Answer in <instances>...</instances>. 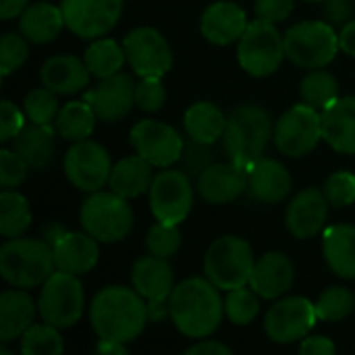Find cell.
Returning a JSON list of instances; mask_svg holds the SVG:
<instances>
[{"mask_svg":"<svg viewBox=\"0 0 355 355\" xmlns=\"http://www.w3.org/2000/svg\"><path fill=\"white\" fill-rule=\"evenodd\" d=\"M37 304L21 287L0 293V343L17 341L33 324Z\"/></svg>","mask_w":355,"mask_h":355,"instance_id":"4316f807","label":"cell"},{"mask_svg":"<svg viewBox=\"0 0 355 355\" xmlns=\"http://www.w3.org/2000/svg\"><path fill=\"white\" fill-rule=\"evenodd\" d=\"M293 279L295 268L291 260L281 252H268L254 264L250 287L262 300H279L283 297V293L291 289Z\"/></svg>","mask_w":355,"mask_h":355,"instance_id":"603a6c76","label":"cell"},{"mask_svg":"<svg viewBox=\"0 0 355 355\" xmlns=\"http://www.w3.org/2000/svg\"><path fill=\"white\" fill-rule=\"evenodd\" d=\"M354 6L352 0H324V15L329 19V23H347V19L352 17Z\"/></svg>","mask_w":355,"mask_h":355,"instance_id":"f907efd6","label":"cell"},{"mask_svg":"<svg viewBox=\"0 0 355 355\" xmlns=\"http://www.w3.org/2000/svg\"><path fill=\"white\" fill-rule=\"evenodd\" d=\"M183 237L179 231V225H166V223H156L154 227H150L148 235H146V248L152 256L158 258H173L179 250H181Z\"/></svg>","mask_w":355,"mask_h":355,"instance_id":"60d3db41","label":"cell"},{"mask_svg":"<svg viewBox=\"0 0 355 355\" xmlns=\"http://www.w3.org/2000/svg\"><path fill=\"white\" fill-rule=\"evenodd\" d=\"M96 354L125 355V354H127V347H125V343H119V341H110V339H100V343L96 345Z\"/></svg>","mask_w":355,"mask_h":355,"instance_id":"9f6ffc18","label":"cell"},{"mask_svg":"<svg viewBox=\"0 0 355 355\" xmlns=\"http://www.w3.org/2000/svg\"><path fill=\"white\" fill-rule=\"evenodd\" d=\"M283 40L287 58L302 69H324L341 50L339 33L322 21L297 23L285 31Z\"/></svg>","mask_w":355,"mask_h":355,"instance_id":"52a82bcc","label":"cell"},{"mask_svg":"<svg viewBox=\"0 0 355 355\" xmlns=\"http://www.w3.org/2000/svg\"><path fill=\"white\" fill-rule=\"evenodd\" d=\"M54 270V252L46 239L15 237L0 248V275L12 287L44 285Z\"/></svg>","mask_w":355,"mask_h":355,"instance_id":"277c9868","label":"cell"},{"mask_svg":"<svg viewBox=\"0 0 355 355\" xmlns=\"http://www.w3.org/2000/svg\"><path fill=\"white\" fill-rule=\"evenodd\" d=\"M127 62L139 77H164L173 67V50L166 37L152 27H137L123 40Z\"/></svg>","mask_w":355,"mask_h":355,"instance_id":"5bb4252c","label":"cell"},{"mask_svg":"<svg viewBox=\"0 0 355 355\" xmlns=\"http://www.w3.org/2000/svg\"><path fill=\"white\" fill-rule=\"evenodd\" d=\"M277 150L287 158H304L318 148L322 139V112L308 104H295L275 123L272 133Z\"/></svg>","mask_w":355,"mask_h":355,"instance_id":"30bf717a","label":"cell"},{"mask_svg":"<svg viewBox=\"0 0 355 355\" xmlns=\"http://www.w3.org/2000/svg\"><path fill=\"white\" fill-rule=\"evenodd\" d=\"M322 254L329 268L341 279H355V227L333 225L322 235Z\"/></svg>","mask_w":355,"mask_h":355,"instance_id":"83f0119b","label":"cell"},{"mask_svg":"<svg viewBox=\"0 0 355 355\" xmlns=\"http://www.w3.org/2000/svg\"><path fill=\"white\" fill-rule=\"evenodd\" d=\"M248 17L245 10L229 0L212 2L200 19V31L202 35L216 46H229L233 42H239L241 35L248 29Z\"/></svg>","mask_w":355,"mask_h":355,"instance_id":"ffe728a7","label":"cell"},{"mask_svg":"<svg viewBox=\"0 0 355 355\" xmlns=\"http://www.w3.org/2000/svg\"><path fill=\"white\" fill-rule=\"evenodd\" d=\"M96 119L94 108L85 100L69 102L56 114V131L67 141H83L94 133Z\"/></svg>","mask_w":355,"mask_h":355,"instance_id":"d6a6232c","label":"cell"},{"mask_svg":"<svg viewBox=\"0 0 355 355\" xmlns=\"http://www.w3.org/2000/svg\"><path fill=\"white\" fill-rule=\"evenodd\" d=\"M185 354L187 355H231L233 352H231L227 345L218 343V341H200V343L191 345L189 349H185Z\"/></svg>","mask_w":355,"mask_h":355,"instance_id":"816d5d0a","label":"cell"},{"mask_svg":"<svg viewBox=\"0 0 355 355\" xmlns=\"http://www.w3.org/2000/svg\"><path fill=\"white\" fill-rule=\"evenodd\" d=\"M152 181H154L152 164L148 160H144L139 154H135V156H127V158L119 160L112 166L108 183L116 196L131 200V198H139L146 191H150Z\"/></svg>","mask_w":355,"mask_h":355,"instance_id":"f546056e","label":"cell"},{"mask_svg":"<svg viewBox=\"0 0 355 355\" xmlns=\"http://www.w3.org/2000/svg\"><path fill=\"white\" fill-rule=\"evenodd\" d=\"M64 175L77 187L79 191L94 193L100 191L108 181L112 173V160L104 146L83 139L73 141L64 156Z\"/></svg>","mask_w":355,"mask_h":355,"instance_id":"4fadbf2b","label":"cell"},{"mask_svg":"<svg viewBox=\"0 0 355 355\" xmlns=\"http://www.w3.org/2000/svg\"><path fill=\"white\" fill-rule=\"evenodd\" d=\"M131 283L146 302H166L175 289V272L166 258L150 254L133 264Z\"/></svg>","mask_w":355,"mask_h":355,"instance_id":"cb8c5ba5","label":"cell"},{"mask_svg":"<svg viewBox=\"0 0 355 355\" xmlns=\"http://www.w3.org/2000/svg\"><path fill=\"white\" fill-rule=\"evenodd\" d=\"M148 316L150 322H162L166 316H171V308L166 302H148Z\"/></svg>","mask_w":355,"mask_h":355,"instance_id":"11a10c76","label":"cell"},{"mask_svg":"<svg viewBox=\"0 0 355 355\" xmlns=\"http://www.w3.org/2000/svg\"><path fill=\"white\" fill-rule=\"evenodd\" d=\"M64 27L62 8L50 2H35L29 4L19 19L21 33L31 44H50Z\"/></svg>","mask_w":355,"mask_h":355,"instance_id":"f1b7e54d","label":"cell"},{"mask_svg":"<svg viewBox=\"0 0 355 355\" xmlns=\"http://www.w3.org/2000/svg\"><path fill=\"white\" fill-rule=\"evenodd\" d=\"M252 245L235 235L218 237L204 256V272L218 289L231 291L245 287L254 272Z\"/></svg>","mask_w":355,"mask_h":355,"instance_id":"8992f818","label":"cell"},{"mask_svg":"<svg viewBox=\"0 0 355 355\" xmlns=\"http://www.w3.org/2000/svg\"><path fill=\"white\" fill-rule=\"evenodd\" d=\"M355 308V295L347 287H329L316 302V314L322 322H341Z\"/></svg>","mask_w":355,"mask_h":355,"instance_id":"74e56055","label":"cell"},{"mask_svg":"<svg viewBox=\"0 0 355 355\" xmlns=\"http://www.w3.org/2000/svg\"><path fill=\"white\" fill-rule=\"evenodd\" d=\"M31 225V208L25 196L12 189L0 193V235L6 239L21 237Z\"/></svg>","mask_w":355,"mask_h":355,"instance_id":"e575fe53","label":"cell"},{"mask_svg":"<svg viewBox=\"0 0 355 355\" xmlns=\"http://www.w3.org/2000/svg\"><path fill=\"white\" fill-rule=\"evenodd\" d=\"M293 4H295V0H256L254 10H256L258 19H262V21L281 23L291 15Z\"/></svg>","mask_w":355,"mask_h":355,"instance_id":"7dc6e473","label":"cell"},{"mask_svg":"<svg viewBox=\"0 0 355 355\" xmlns=\"http://www.w3.org/2000/svg\"><path fill=\"white\" fill-rule=\"evenodd\" d=\"M193 141V139H191ZM210 146H204V144H198L193 141V146L187 150L189 154L187 156H181L187 164L189 171H193V175H200L206 166H208V158H210V152H208Z\"/></svg>","mask_w":355,"mask_h":355,"instance_id":"c3c4849f","label":"cell"},{"mask_svg":"<svg viewBox=\"0 0 355 355\" xmlns=\"http://www.w3.org/2000/svg\"><path fill=\"white\" fill-rule=\"evenodd\" d=\"M322 139L339 154H355V96L337 98L322 108Z\"/></svg>","mask_w":355,"mask_h":355,"instance_id":"d4e9b609","label":"cell"},{"mask_svg":"<svg viewBox=\"0 0 355 355\" xmlns=\"http://www.w3.org/2000/svg\"><path fill=\"white\" fill-rule=\"evenodd\" d=\"M135 154L148 160L152 166L168 168L181 160L185 144L179 131L160 121H139L129 133Z\"/></svg>","mask_w":355,"mask_h":355,"instance_id":"9a60e30c","label":"cell"},{"mask_svg":"<svg viewBox=\"0 0 355 355\" xmlns=\"http://www.w3.org/2000/svg\"><path fill=\"white\" fill-rule=\"evenodd\" d=\"M89 69L83 58L73 54H58L48 58L42 64L40 79L42 85L52 89L54 94H77L89 83Z\"/></svg>","mask_w":355,"mask_h":355,"instance_id":"484cf974","label":"cell"},{"mask_svg":"<svg viewBox=\"0 0 355 355\" xmlns=\"http://www.w3.org/2000/svg\"><path fill=\"white\" fill-rule=\"evenodd\" d=\"M83 60L94 77L104 79V77L119 73L123 69L127 56H125L123 44H116V40L104 37V40H96L87 46Z\"/></svg>","mask_w":355,"mask_h":355,"instance_id":"836d02e7","label":"cell"},{"mask_svg":"<svg viewBox=\"0 0 355 355\" xmlns=\"http://www.w3.org/2000/svg\"><path fill=\"white\" fill-rule=\"evenodd\" d=\"M248 193L262 204H279L291 193V175L275 158L262 156L248 168Z\"/></svg>","mask_w":355,"mask_h":355,"instance_id":"7402d4cb","label":"cell"},{"mask_svg":"<svg viewBox=\"0 0 355 355\" xmlns=\"http://www.w3.org/2000/svg\"><path fill=\"white\" fill-rule=\"evenodd\" d=\"M275 127L270 114L258 104L237 106L227 121V131L223 135L225 152L229 160L241 168H250L260 160L272 139Z\"/></svg>","mask_w":355,"mask_h":355,"instance_id":"3957f363","label":"cell"},{"mask_svg":"<svg viewBox=\"0 0 355 355\" xmlns=\"http://www.w3.org/2000/svg\"><path fill=\"white\" fill-rule=\"evenodd\" d=\"M25 116L10 100L0 102V141H12L25 127Z\"/></svg>","mask_w":355,"mask_h":355,"instance_id":"bcb514c9","label":"cell"},{"mask_svg":"<svg viewBox=\"0 0 355 355\" xmlns=\"http://www.w3.org/2000/svg\"><path fill=\"white\" fill-rule=\"evenodd\" d=\"M23 110L29 119V123L37 125H50L58 114V100L56 94L48 87H35L31 89L23 100Z\"/></svg>","mask_w":355,"mask_h":355,"instance_id":"ab89813d","label":"cell"},{"mask_svg":"<svg viewBox=\"0 0 355 355\" xmlns=\"http://www.w3.org/2000/svg\"><path fill=\"white\" fill-rule=\"evenodd\" d=\"M227 121L229 116H225V112L216 104L196 102L187 108L183 116V127L189 139L204 144V146H212L218 139H223L227 131Z\"/></svg>","mask_w":355,"mask_h":355,"instance_id":"4dcf8cb0","label":"cell"},{"mask_svg":"<svg viewBox=\"0 0 355 355\" xmlns=\"http://www.w3.org/2000/svg\"><path fill=\"white\" fill-rule=\"evenodd\" d=\"M60 329L44 322L31 324L21 337V354L25 355H60L64 349Z\"/></svg>","mask_w":355,"mask_h":355,"instance_id":"8d00e7d4","label":"cell"},{"mask_svg":"<svg viewBox=\"0 0 355 355\" xmlns=\"http://www.w3.org/2000/svg\"><path fill=\"white\" fill-rule=\"evenodd\" d=\"M193 206V185L185 171L164 168L154 175L150 187V208L156 220L179 225L187 218Z\"/></svg>","mask_w":355,"mask_h":355,"instance_id":"8fae6325","label":"cell"},{"mask_svg":"<svg viewBox=\"0 0 355 355\" xmlns=\"http://www.w3.org/2000/svg\"><path fill=\"white\" fill-rule=\"evenodd\" d=\"M123 0H62L64 27L83 40L108 33L123 15Z\"/></svg>","mask_w":355,"mask_h":355,"instance_id":"2e32d148","label":"cell"},{"mask_svg":"<svg viewBox=\"0 0 355 355\" xmlns=\"http://www.w3.org/2000/svg\"><path fill=\"white\" fill-rule=\"evenodd\" d=\"M168 308L175 329L189 339L210 337L225 316V302L218 287L210 279L200 277L179 283L168 297Z\"/></svg>","mask_w":355,"mask_h":355,"instance_id":"6da1fadb","label":"cell"},{"mask_svg":"<svg viewBox=\"0 0 355 355\" xmlns=\"http://www.w3.org/2000/svg\"><path fill=\"white\" fill-rule=\"evenodd\" d=\"M166 102V87L162 83V77H141V81L135 85V106H139L144 112H156Z\"/></svg>","mask_w":355,"mask_h":355,"instance_id":"ee69618b","label":"cell"},{"mask_svg":"<svg viewBox=\"0 0 355 355\" xmlns=\"http://www.w3.org/2000/svg\"><path fill=\"white\" fill-rule=\"evenodd\" d=\"M285 52V40L275 23L256 19L248 25L237 46V58L245 73L252 77H270L279 71Z\"/></svg>","mask_w":355,"mask_h":355,"instance_id":"ba28073f","label":"cell"},{"mask_svg":"<svg viewBox=\"0 0 355 355\" xmlns=\"http://www.w3.org/2000/svg\"><path fill=\"white\" fill-rule=\"evenodd\" d=\"M100 241L94 239L89 233H77V231H64L54 243V264L56 270L69 272V275H85L89 272L98 260H100Z\"/></svg>","mask_w":355,"mask_h":355,"instance_id":"44dd1931","label":"cell"},{"mask_svg":"<svg viewBox=\"0 0 355 355\" xmlns=\"http://www.w3.org/2000/svg\"><path fill=\"white\" fill-rule=\"evenodd\" d=\"M27 37L23 33L8 31L0 40V73L2 77H8L12 71H17L29 56Z\"/></svg>","mask_w":355,"mask_h":355,"instance_id":"b9f144b4","label":"cell"},{"mask_svg":"<svg viewBox=\"0 0 355 355\" xmlns=\"http://www.w3.org/2000/svg\"><path fill=\"white\" fill-rule=\"evenodd\" d=\"M316 304L306 297H285L270 306L264 316V331L270 341L291 345L304 341L316 327Z\"/></svg>","mask_w":355,"mask_h":355,"instance_id":"7c38bea8","label":"cell"},{"mask_svg":"<svg viewBox=\"0 0 355 355\" xmlns=\"http://www.w3.org/2000/svg\"><path fill=\"white\" fill-rule=\"evenodd\" d=\"M79 223L100 243H119L133 229V210L114 191H94L81 204Z\"/></svg>","mask_w":355,"mask_h":355,"instance_id":"5b68a950","label":"cell"},{"mask_svg":"<svg viewBox=\"0 0 355 355\" xmlns=\"http://www.w3.org/2000/svg\"><path fill=\"white\" fill-rule=\"evenodd\" d=\"M337 352L335 343L329 339V337H306L302 343H300V354L304 355H333Z\"/></svg>","mask_w":355,"mask_h":355,"instance_id":"681fc988","label":"cell"},{"mask_svg":"<svg viewBox=\"0 0 355 355\" xmlns=\"http://www.w3.org/2000/svg\"><path fill=\"white\" fill-rule=\"evenodd\" d=\"M324 196L333 208H347L355 202V175L349 171L333 173L324 183Z\"/></svg>","mask_w":355,"mask_h":355,"instance_id":"7bdbcfd3","label":"cell"},{"mask_svg":"<svg viewBox=\"0 0 355 355\" xmlns=\"http://www.w3.org/2000/svg\"><path fill=\"white\" fill-rule=\"evenodd\" d=\"M29 6V0H0V17L6 19H15L19 17L25 8Z\"/></svg>","mask_w":355,"mask_h":355,"instance_id":"db71d44e","label":"cell"},{"mask_svg":"<svg viewBox=\"0 0 355 355\" xmlns=\"http://www.w3.org/2000/svg\"><path fill=\"white\" fill-rule=\"evenodd\" d=\"M196 189L208 204H229L248 191V171L233 164H208L196 181Z\"/></svg>","mask_w":355,"mask_h":355,"instance_id":"d6986e66","label":"cell"},{"mask_svg":"<svg viewBox=\"0 0 355 355\" xmlns=\"http://www.w3.org/2000/svg\"><path fill=\"white\" fill-rule=\"evenodd\" d=\"M258 293L250 287H237V289H231L227 293V300H225V314L227 318L237 324V327H248L256 320L258 312H260V302H258Z\"/></svg>","mask_w":355,"mask_h":355,"instance_id":"f35d334b","label":"cell"},{"mask_svg":"<svg viewBox=\"0 0 355 355\" xmlns=\"http://www.w3.org/2000/svg\"><path fill=\"white\" fill-rule=\"evenodd\" d=\"M135 85L131 75L114 73L98 81L96 87L83 94V100L94 108L96 116L106 123L125 119L135 104Z\"/></svg>","mask_w":355,"mask_h":355,"instance_id":"e0dca14e","label":"cell"},{"mask_svg":"<svg viewBox=\"0 0 355 355\" xmlns=\"http://www.w3.org/2000/svg\"><path fill=\"white\" fill-rule=\"evenodd\" d=\"M339 46L345 54L354 56L355 58V19L345 23L339 31Z\"/></svg>","mask_w":355,"mask_h":355,"instance_id":"f5cc1de1","label":"cell"},{"mask_svg":"<svg viewBox=\"0 0 355 355\" xmlns=\"http://www.w3.org/2000/svg\"><path fill=\"white\" fill-rule=\"evenodd\" d=\"M85 291L75 275L54 270L42 285L37 312L44 322L56 329H71L83 316Z\"/></svg>","mask_w":355,"mask_h":355,"instance_id":"9c48e42d","label":"cell"},{"mask_svg":"<svg viewBox=\"0 0 355 355\" xmlns=\"http://www.w3.org/2000/svg\"><path fill=\"white\" fill-rule=\"evenodd\" d=\"M89 322L100 339L135 341L150 322L146 300L129 287H104L89 306Z\"/></svg>","mask_w":355,"mask_h":355,"instance_id":"7a4b0ae2","label":"cell"},{"mask_svg":"<svg viewBox=\"0 0 355 355\" xmlns=\"http://www.w3.org/2000/svg\"><path fill=\"white\" fill-rule=\"evenodd\" d=\"M329 208H331V204H329L324 191H320L316 187H306L287 206L285 223H287L289 233L302 241L316 237L327 225Z\"/></svg>","mask_w":355,"mask_h":355,"instance_id":"ac0fdd59","label":"cell"},{"mask_svg":"<svg viewBox=\"0 0 355 355\" xmlns=\"http://www.w3.org/2000/svg\"><path fill=\"white\" fill-rule=\"evenodd\" d=\"M29 164L8 148L0 150V185L2 189H15L27 179Z\"/></svg>","mask_w":355,"mask_h":355,"instance_id":"f6af8a7d","label":"cell"},{"mask_svg":"<svg viewBox=\"0 0 355 355\" xmlns=\"http://www.w3.org/2000/svg\"><path fill=\"white\" fill-rule=\"evenodd\" d=\"M306 2H322V0H306Z\"/></svg>","mask_w":355,"mask_h":355,"instance_id":"6f0895ef","label":"cell"},{"mask_svg":"<svg viewBox=\"0 0 355 355\" xmlns=\"http://www.w3.org/2000/svg\"><path fill=\"white\" fill-rule=\"evenodd\" d=\"M300 98L304 104L322 110L339 98V83L333 73L324 69H312L300 83Z\"/></svg>","mask_w":355,"mask_h":355,"instance_id":"d590c367","label":"cell"},{"mask_svg":"<svg viewBox=\"0 0 355 355\" xmlns=\"http://www.w3.org/2000/svg\"><path fill=\"white\" fill-rule=\"evenodd\" d=\"M12 150L29 164V168H44L54 156V131L50 125L29 123L12 139Z\"/></svg>","mask_w":355,"mask_h":355,"instance_id":"1f68e13d","label":"cell"}]
</instances>
